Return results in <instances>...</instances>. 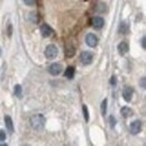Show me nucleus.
<instances>
[{
  "mask_svg": "<svg viewBox=\"0 0 146 146\" xmlns=\"http://www.w3.org/2000/svg\"><path fill=\"white\" fill-rule=\"evenodd\" d=\"M29 19L33 21V23H36V16H35V14H29Z\"/></svg>",
  "mask_w": 146,
  "mask_h": 146,
  "instance_id": "b1692460",
  "label": "nucleus"
},
{
  "mask_svg": "<svg viewBox=\"0 0 146 146\" xmlns=\"http://www.w3.org/2000/svg\"><path fill=\"white\" fill-rule=\"evenodd\" d=\"M139 86H141L143 89H145L146 88V78H142V79H141V81H139Z\"/></svg>",
  "mask_w": 146,
  "mask_h": 146,
  "instance_id": "4be33fe9",
  "label": "nucleus"
},
{
  "mask_svg": "<svg viewBox=\"0 0 146 146\" xmlns=\"http://www.w3.org/2000/svg\"><path fill=\"white\" fill-rule=\"evenodd\" d=\"M0 146H7V144H5V143H2V144H0Z\"/></svg>",
  "mask_w": 146,
  "mask_h": 146,
  "instance_id": "bb28decb",
  "label": "nucleus"
},
{
  "mask_svg": "<svg viewBox=\"0 0 146 146\" xmlns=\"http://www.w3.org/2000/svg\"><path fill=\"white\" fill-rule=\"evenodd\" d=\"M57 53H58V50L57 47L55 46L54 44H50L46 50H45V56L48 58V60H53L57 56Z\"/></svg>",
  "mask_w": 146,
  "mask_h": 146,
  "instance_id": "f03ea898",
  "label": "nucleus"
},
{
  "mask_svg": "<svg viewBox=\"0 0 146 146\" xmlns=\"http://www.w3.org/2000/svg\"><path fill=\"white\" fill-rule=\"evenodd\" d=\"M74 73H75V70H74V68L73 66H69L66 70H65V72H64V75H65V78H68V79H73L74 78Z\"/></svg>",
  "mask_w": 146,
  "mask_h": 146,
  "instance_id": "ddd939ff",
  "label": "nucleus"
},
{
  "mask_svg": "<svg viewBox=\"0 0 146 146\" xmlns=\"http://www.w3.org/2000/svg\"><path fill=\"white\" fill-rule=\"evenodd\" d=\"M0 141L1 142H3V141H6V131L5 130H0Z\"/></svg>",
  "mask_w": 146,
  "mask_h": 146,
  "instance_id": "412c9836",
  "label": "nucleus"
},
{
  "mask_svg": "<svg viewBox=\"0 0 146 146\" xmlns=\"http://www.w3.org/2000/svg\"><path fill=\"white\" fill-rule=\"evenodd\" d=\"M74 54H75V48L73 47L71 44L65 47V55H66L68 57H72Z\"/></svg>",
  "mask_w": 146,
  "mask_h": 146,
  "instance_id": "2eb2a0df",
  "label": "nucleus"
},
{
  "mask_svg": "<svg viewBox=\"0 0 146 146\" xmlns=\"http://www.w3.org/2000/svg\"><path fill=\"white\" fill-rule=\"evenodd\" d=\"M48 72L51 73L52 75H58L60 73L62 72V65L58 63H53L50 65L48 68Z\"/></svg>",
  "mask_w": 146,
  "mask_h": 146,
  "instance_id": "6e6552de",
  "label": "nucleus"
},
{
  "mask_svg": "<svg viewBox=\"0 0 146 146\" xmlns=\"http://www.w3.org/2000/svg\"><path fill=\"white\" fill-rule=\"evenodd\" d=\"M119 33L120 34H127L128 33V24L126 21H121L119 25Z\"/></svg>",
  "mask_w": 146,
  "mask_h": 146,
  "instance_id": "4468645a",
  "label": "nucleus"
},
{
  "mask_svg": "<svg viewBox=\"0 0 146 146\" xmlns=\"http://www.w3.org/2000/svg\"><path fill=\"white\" fill-rule=\"evenodd\" d=\"M130 133L133 134V135H137L141 130H142V121H139V120H135V121H133L131 124H130Z\"/></svg>",
  "mask_w": 146,
  "mask_h": 146,
  "instance_id": "423d86ee",
  "label": "nucleus"
},
{
  "mask_svg": "<svg viewBox=\"0 0 146 146\" xmlns=\"http://www.w3.org/2000/svg\"><path fill=\"white\" fill-rule=\"evenodd\" d=\"M14 93H15V96H16V97L21 98V94H23V88H21V86H20V84H16V86H15V88H14Z\"/></svg>",
  "mask_w": 146,
  "mask_h": 146,
  "instance_id": "dca6fc26",
  "label": "nucleus"
},
{
  "mask_svg": "<svg viewBox=\"0 0 146 146\" xmlns=\"http://www.w3.org/2000/svg\"><path fill=\"white\" fill-rule=\"evenodd\" d=\"M11 33H13V26L9 25V26H8V36L9 37L11 36Z\"/></svg>",
  "mask_w": 146,
  "mask_h": 146,
  "instance_id": "393cba45",
  "label": "nucleus"
},
{
  "mask_svg": "<svg viewBox=\"0 0 146 146\" xmlns=\"http://www.w3.org/2000/svg\"><path fill=\"white\" fill-rule=\"evenodd\" d=\"M5 125H6L7 130L10 134L14 133V123H13V119H11L10 116H5Z\"/></svg>",
  "mask_w": 146,
  "mask_h": 146,
  "instance_id": "9d476101",
  "label": "nucleus"
},
{
  "mask_svg": "<svg viewBox=\"0 0 146 146\" xmlns=\"http://www.w3.org/2000/svg\"><path fill=\"white\" fill-rule=\"evenodd\" d=\"M116 83H117V79H116V76H111V79H110V84L116 86Z\"/></svg>",
  "mask_w": 146,
  "mask_h": 146,
  "instance_id": "5701e85b",
  "label": "nucleus"
},
{
  "mask_svg": "<svg viewBox=\"0 0 146 146\" xmlns=\"http://www.w3.org/2000/svg\"><path fill=\"white\" fill-rule=\"evenodd\" d=\"M109 124L111 128H113L116 126V118H115L113 116H110L109 117Z\"/></svg>",
  "mask_w": 146,
  "mask_h": 146,
  "instance_id": "aec40b11",
  "label": "nucleus"
},
{
  "mask_svg": "<svg viewBox=\"0 0 146 146\" xmlns=\"http://www.w3.org/2000/svg\"><path fill=\"white\" fill-rule=\"evenodd\" d=\"M118 53L121 55V56H124V55L127 54V52L129 51V47H128V44L126 42H121L119 45H118Z\"/></svg>",
  "mask_w": 146,
  "mask_h": 146,
  "instance_id": "9b49d317",
  "label": "nucleus"
},
{
  "mask_svg": "<svg viewBox=\"0 0 146 146\" xmlns=\"http://www.w3.org/2000/svg\"><path fill=\"white\" fill-rule=\"evenodd\" d=\"M145 40H146V38H145V36H144V37H143V38H142V47H143V48H144V50H145V48H146Z\"/></svg>",
  "mask_w": 146,
  "mask_h": 146,
  "instance_id": "a878e982",
  "label": "nucleus"
},
{
  "mask_svg": "<svg viewBox=\"0 0 146 146\" xmlns=\"http://www.w3.org/2000/svg\"><path fill=\"white\" fill-rule=\"evenodd\" d=\"M101 113L105 116L107 113V99H105L102 102H101Z\"/></svg>",
  "mask_w": 146,
  "mask_h": 146,
  "instance_id": "f3484780",
  "label": "nucleus"
},
{
  "mask_svg": "<svg viewBox=\"0 0 146 146\" xmlns=\"http://www.w3.org/2000/svg\"><path fill=\"white\" fill-rule=\"evenodd\" d=\"M0 54H1V48H0Z\"/></svg>",
  "mask_w": 146,
  "mask_h": 146,
  "instance_id": "cd10ccee",
  "label": "nucleus"
},
{
  "mask_svg": "<svg viewBox=\"0 0 146 146\" xmlns=\"http://www.w3.org/2000/svg\"><path fill=\"white\" fill-rule=\"evenodd\" d=\"M45 123H46V119H45V117H44L43 115H40V113L35 115V116H33V117L31 118V125H32L33 129H35L37 131L42 130L43 128L45 127Z\"/></svg>",
  "mask_w": 146,
  "mask_h": 146,
  "instance_id": "f257e3e1",
  "label": "nucleus"
},
{
  "mask_svg": "<svg viewBox=\"0 0 146 146\" xmlns=\"http://www.w3.org/2000/svg\"><path fill=\"white\" fill-rule=\"evenodd\" d=\"M98 42H99V39H98V37L96 36L94 34H88L87 36H86V43H87V45L88 46H90V47H96L97 45H98Z\"/></svg>",
  "mask_w": 146,
  "mask_h": 146,
  "instance_id": "20e7f679",
  "label": "nucleus"
},
{
  "mask_svg": "<svg viewBox=\"0 0 146 146\" xmlns=\"http://www.w3.org/2000/svg\"><path fill=\"white\" fill-rule=\"evenodd\" d=\"M40 33L43 37H51L53 35V29L47 24H43L40 27Z\"/></svg>",
  "mask_w": 146,
  "mask_h": 146,
  "instance_id": "0eeeda50",
  "label": "nucleus"
},
{
  "mask_svg": "<svg viewBox=\"0 0 146 146\" xmlns=\"http://www.w3.org/2000/svg\"><path fill=\"white\" fill-rule=\"evenodd\" d=\"M80 60H81V63L83 65H89V64H91L92 61H93V54H92L91 52H88V51L82 52L81 55H80Z\"/></svg>",
  "mask_w": 146,
  "mask_h": 146,
  "instance_id": "7ed1b4c3",
  "label": "nucleus"
},
{
  "mask_svg": "<svg viewBox=\"0 0 146 146\" xmlns=\"http://www.w3.org/2000/svg\"><path fill=\"white\" fill-rule=\"evenodd\" d=\"M120 113L124 118H129L130 116H133V110L130 109L129 107H123L120 110Z\"/></svg>",
  "mask_w": 146,
  "mask_h": 146,
  "instance_id": "f8f14e48",
  "label": "nucleus"
},
{
  "mask_svg": "<svg viewBox=\"0 0 146 146\" xmlns=\"http://www.w3.org/2000/svg\"><path fill=\"white\" fill-rule=\"evenodd\" d=\"M24 3L28 7H33V6H35L36 0H24Z\"/></svg>",
  "mask_w": 146,
  "mask_h": 146,
  "instance_id": "6ab92c4d",
  "label": "nucleus"
},
{
  "mask_svg": "<svg viewBox=\"0 0 146 146\" xmlns=\"http://www.w3.org/2000/svg\"><path fill=\"white\" fill-rule=\"evenodd\" d=\"M133 93H134V90L131 87H125V89L123 90V98L125 99V101H131V98H133Z\"/></svg>",
  "mask_w": 146,
  "mask_h": 146,
  "instance_id": "1a4fd4ad",
  "label": "nucleus"
},
{
  "mask_svg": "<svg viewBox=\"0 0 146 146\" xmlns=\"http://www.w3.org/2000/svg\"><path fill=\"white\" fill-rule=\"evenodd\" d=\"M91 25L93 28H96V29H100V28L104 27V25H105V20H104L102 17L96 16V17H93V18L91 19Z\"/></svg>",
  "mask_w": 146,
  "mask_h": 146,
  "instance_id": "39448f33",
  "label": "nucleus"
},
{
  "mask_svg": "<svg viewBox=\"0 0 146 146\" xmlns=\"http://www.w3.org/2000/svg\"><path fill=\"white\" fill-rule=\"evenodd\" d=\"M82 110H83V116H84L86 121H89V111H88V108H87V106H86V105H83Z\"/></svg>",
  "mask_w": 146,
  "mask_h": 146,
  "instance_id": "a211bd4d",
  "label": "nucleus"
}]
</instances>
